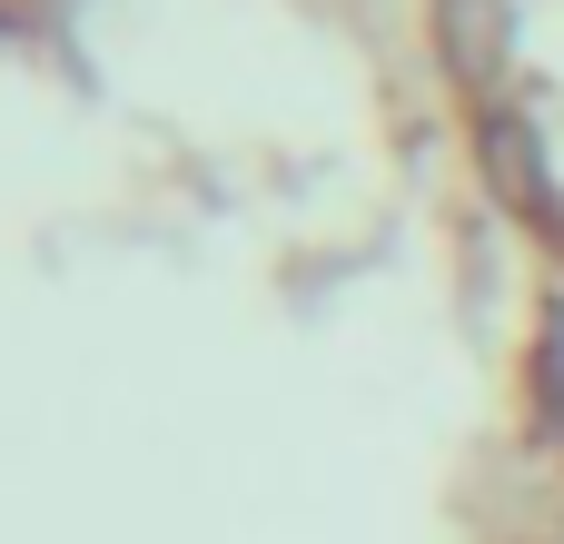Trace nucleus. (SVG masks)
<instances>
[{
    "instance_id": "f257e3e1",
    "label": "nucleus",
    "mask_w": 564,
    "mask_h": 544,
    "mask_svg": "<svg viewBox=\"0 0 564 544\" xmlns=\"http://www.w3.org/2000/svg\"><path fill=\"white\" fill-rule=\"evenodd\" d=\"M426 20L496 198L564 248V0H426Z\"/></svg>"
}]
</instances>
